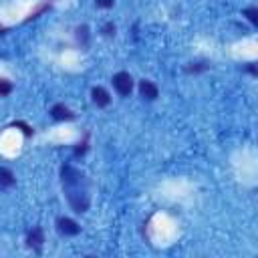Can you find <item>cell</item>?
<instances>
[{
	"label": "cell",
	"mask_w": 258,
	"mask_h": 258,
	"mask_svg": "<svg viewBox=\"0 0 258 258\" xmlns=\"http://www.w3.org/2000/svg\"><path fill=\"white\" fill-rule=\"evenodd\" d=\"M198 67H187V73H198V71H204L208 64H204V62H196Z\"/></svg>",
	"instance_id": "16"
},
{
	"label": "cell",
	"mask_w": 258,
	"mask_h": 258,
	"mask_svg": "<svg viewBox=\"0 0 258 258\" xmlns=\"http://www.w3.org/2000/svg\"><path fill=\"white\" fill-rule=\"evenodd\" d=\"M14 181H16L14 173H12L8 167H2V169H0V185H2V187H10V185H14Z\"/></svg>",
	"instance_id": "8"
},
{
	"label": "cell",
	"mask_w": 258,
	"mask_h": 258,
	"mask_svg": "<svg viewBox=\"0 0 258 258\" xmlns=\"http://www.w3.org/2000/svg\"><path fill=\"white\" fill-rule=\"evenodd\" d=\"M50 117L56 119V121H73V119H75V113H73L69 107H64L62 103H56V105H52V109H50Z\"/></svg>",
	"instance_id": "6"
},
{
	"label": "cell",
	"mask_w": 258,
	"mask_h": 258,
	"mask_svg": "<svg viewBox=\"0 0 258 258\" xmlns=\"http://www.w3.org/2000/svg\"><path fill=\"white\" fill-rule=\"evenodd\" d=\"M75 32H77V40H79V44H81L83 48H87V46H89V28L83 24V26H79Z\"/></svg>",
	"instance_id": "9"
},
{
	"label": "cell",
	"mask_w": 258,
	"mask_h": 258,
	"mask_svg": "<svg viewBox=\"0 0 258 258\" xmlns=\"http://www.w3.org/2000/svg\"><path fill=\"white\" fill-rule=\"evenodd\" d=\"M14 125H16V127H20V129L24 131V135H28V137L34 133V131H32V127H28V125H26V123H22V121H16Z\"/></svg>",
	"instance_id": "13"
},
{
	"label": "cell",
	"mask_w": 258,
	"mask_h": 258,
	"mask_svg": "<svg viewBox=\"0 0 258 258\" xmlns=\"http://www.w3.org/2000/svg\"><path fill=\"white\" fill-rule=\"evenodd\" d=\"M101 32H103L105 36H115V24H113V22H107Z\"/></svg>",
	"instance_id": "12"
},
{
	"label": "cell",
	"mask_w": 258,
	"mask_h": 258,
	"mask_svg": "<svg viewBox=\"0 0 258 258\" xmlns=\"http://www.w3.org/2000/svg\"><path fill=\"white\" fill-rule=\"evenodd\" d=\"M242 16H246L254 26H258V6H250L242 10Z\"/></svg>",
	"instance_id": "10"
},
{
	"label": "cell",
	"mask_w": 258,
	"mask_h": 258,
	"mask_svg": "<svg viewBox=\"0 0 258 258\" xmlns=\"http://www.w3.org/2000/svg\"><path fill=\"white\" fill-rule=\"evenodd\" d=\"M97 8H111L115 4V0H95Z\"/></svg>",
	"instance_id": "14"
},
{
	"label": "cell",
	"mask_w": 258,
	"mask_h": 258,
	"mask_svg": "<svg viewBox=\"0 0 258 258\" xmlns=\"http://www.w3.org/2000/svg\"><path fill=\"white\" fill-rule=\"evenodd\" d=\"M139 95H141L145 101H155V99L159 97V89H157L155 83L143 79V81H139Z\"/></svg>",
	"instance_id": "5"
},
{
	"label": "cell",
	"mask_w": 258,
	"mask_h": 258,
	"mask_svg": "<svg viewBox=\"0 0 258 258\" xmlns=\"http://www.w3.org/2000/svg\"><path fill=\"white\" fill-rule=\"evenodd\" d=\"M10 91H12V85H10L6 79H2V81H0V95H2V97H8Z\"/></svg>",
	"instance_id": "11"
},
{
	"label": "cell",
	"mask_w": 258,
	"mask_h": 258,
	"mask_svg": "<svg viewBox=\"0 0 258 258\" xmlns=\"http://www.w3.org/2000/svg\"><path fill=\"white\" fill-rule=\"evenodd\" d=\"M56 230H58L60 236H77L81 232V226L71 218H58L56 220Z\"/></svg>",
	"instance_id": "3"
},
{
	"label": "cell",
	"mask_w": 258,
	"mask_h": 258,
	"mask_svg": "<svg viewBox=\"0 0 258 258\" xmlns=\"http://www.w3.org/2000/svg\"><path fill=\"white\" fill-rule=\"evenodd\" d=\"M60 181H62V189H64L69 206L77 214H85L89 210V204H91L87 175L73 165H62L60 167Z\"/></svg>",
	"instance_id": "1"
},
{
	"label": "cell",
	"mask_w": 258,
	"mask_h": 258,
	"mask_svg": "<svg viewBox=\"0 0 258 258\" xmlns=\"http://www.w3.org/2000/svg\"><path fill=\"white\" fill-rule=\"evenodd\" d=\"M246 71L252 73V75H258V69H256V67H246Z\"/></svg>",
	"instance_id": "17"
},
{
	"label": "cell",
	"mask_w": 258,
	"mask_h": 258,
	"mask_svg": "<svg viewBox=\"0 0 258 258\" xmlns=\"http://www.w3.org/2000/svg\"><path fill=\"white\" fill-rule=\"evenodd\" d=\"M111 83H113L115 91H117L121 97H129V95H131V91H133V79H131V75H129V73H125V71L115 73V75H113V79H111Z\"/></svg>",
	"instance_id": "2"
},
{
	"label": "cell",
	"mask_w": 258,
	"mask_h": 258,
	"mask_svg": "<svg viewBox=\"0 0 258 258\" xmlns=\"http://www.w3.org/2000/svg\"><path fill=\"white\" fill-rule=\"evenodd\" d=\"M87 151V141H83V143H77V147H75V155H83Z\"/></svg>",
	"instance_id": "15"
},
{
	"label": "cell",
	"mask_w": 258,
	"mask_h": 258,
	"mask_svg": "<svg viewBox=\"0 0 258 258\" xmlns=\"http://www.w3.org/2000/svg\"><path fill=\"white\" fill-rule=\"evenodd\" d=\"M91 99H93V103H95L97 107H107V105L111 103V95H109L103 87H95V89L91 91Z\"/></svg>",
	"instance_id": "7"
},
{
	"label": "cell",
	"mask_w": 258,
	"mask_h": 258,
	"mask_svg": "<svg viewBox=\"0 0 258 258\" xmlns=\"http://www.w3.org/2000/svg\"><path fill=\"white\" fill-rule=\"evenodd\" d=\"M42 244H44V232H42L40 226H34V228L26 234V246L32 248V250H36V252H40Z\"/></svg>",
	"instance_id": "4"
}]
</instances>
